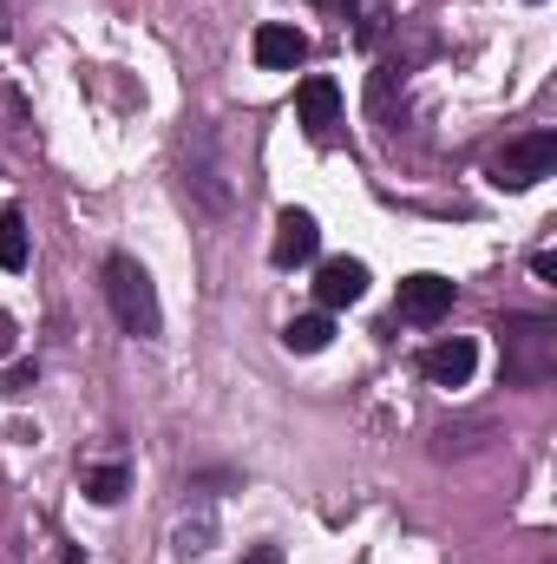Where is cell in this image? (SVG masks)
<instances>
[{
    "label": "cell",
    "instance_id": "obj_16",
    "mask_svg": "<svg viewBox=\"0 0 557 564\" xmlns=\"http://www.w3.org/2000/svg\"><path fill=\"white\" fill-rule=\"evenodd\" d=\"M66 564H86V558H79V552H66Z\"/></svg>",
    "mask_w": 557,
    "mask_h": 564
},
{
    "label": "cell",
    "instance_id": "obj_4",
    "mask_svg": "<svg viewBox=\"0 0 557 564\" xmlns=\"http://www.w3.org/2000/svg\"><path fill=\"white\" fill-rule=\"evenodd\" d=\"M295 126H302L308 139H328V132L341 126V86H335L328 73H308V79L295 86Z\"/></svg>",
    "mask_w": 557,
    "mask_h": 564
},
{
    "label": "cell",
    "instance_id": "obj_8",
    "mask_svg": "<svg viewBox=\"0 0 557 564\" xmlns=\"http://www.w3.org/2000/svg\"><path fill=\"white\" fill-rule=\"evenodd\" d=\"M361 295H368V263L328 257V263L315 270V302H321V308H348V302H361Z\"/></svg>",
    "mask_w": 557,
    "mask_h": 564
},
{
    "label": "cell",
    "instance_id": "obj_13",
    "mask_svg": "<svg viewBox=\"0 0 557 564\" xmlns=\"http://www.w3.org/2000/svg\"><path fill=\"white\" fill-rule=\"evenodd\" d=\"M7 394H26L33 388V361H20V368H7V381H0Z\"/></svg>",
    "mask_w": 557,
    "mask_h": 564
},
{
    "label": "cell",
    "instance_id": "obj_5",
    "mask_svg": "<svg viewBox=\"0 0 557 564\" xmlns=\"http://www.w3.org/2000/svg\"><path fill=\"white\" fill-rule=\"evenodd\" d=\"M419 368H426L433 388H466L472 368H479V341H472V335H446V341H433V348L419 355Z\"/></svg>",
    "mask_w": 557,
    "mask_h": 564
},
{
    "label": "cell",
    "instance_id": "obj_11",
    "mask_svg": "<svg viewBox=\"0 0 557 564\" xmlns=\"http://www.w3.org/2000/svg\"><path fill=\"white\" fill-rule=\"evenodd\" d=\"M125 492H132V473H125L119 459H112V466H86V499H92V506H119Z\"/></svg>",
    "mask_w": 557,
    "mask_h": 564
},
{
    "label": "cell",
    "instance_id": "obj_10",
    "mask_svg": "<svg viewBox=\"0 0 557 564\" xmlns=\"http://www.w3.org/2000/svg\"><path fill=\"white\" fill-rule=\"evenodd\" d=\"M328 335H335V322H328V308H315V315H295V322L282 328V348H288V355H321Z\"/></svg>",
    "mask_w": 557,
    "mask_h": 564
},
{
    "label": "cell",
    "instance_id": "obj_1",
    "mask_svg": "<svg viewBox=\"0 0 557 564\" xmlns=\"http://www.w3.org/2000/svg\"><path fill=\"white\" fill-rule=\"evenodd\" d=\"M505 388H551L557 381V322L551 315H505Z\"/></svg>",
    "mask_w": 557,
    "mask_h": 564
},
{
    "label": "cell",
    "instance_id": "obj_14",
    "mask_svg": "<svg viewBox=\"0 0 557 564\" xmlns=\"http://www.w3.org/2000/svg\"><path fill=\"white\" fill-rule=\"evenodd\" d=\"M321 7H328V13H341V20H348V13H354V7H361V0H321Z\"/></svg>",
    "mask_w": 557,
    "mask_h": 564
},
{
    "label": "cell",
    "instance_id": "obj_3",
    "mask_svg": "<svg viewBox=\"0 0 557 564\" xmlns=\"http://www.w3.org/2000/svg\"><path fill=\"white\" fill-rule=\"evenodd\" d=\"M551 171H557V132H525V139H512L492 158V184L499 191H532Z\"/></svg>",
    "mask_w": 557,
    "mask_h": 564
},
{
    "label": "cell",
    "instance_id": "obj_15",
    "mask_svg": "<svg viewBox=\"0 0 557 564\" xmlns=\"http://www.w3.org/2000/svg\"><path fill=\"white\" fill-rule=\"evenodd\" d=\"M250 564H282V552H276V545H263V552H256Z\"/></svg>",
    "mask_w": 557,
    "mask_h": 564
},
{
    "label": "cell",
    "instance_id": "obj_6",
    "mask_svg": "<svg viewBox=\"0 0 557 564\" xmlns=\"http://www.w3.org/2000/svg\"><path fill=\"white\" fill-rule=\"evenodd\" d=\"M250 53H256V66H263V73H295V66L308 59V33H302V26H288V20H263V26H256V40H250Z\"/></svg>",
    "mask_w": 557,
    "mask_h": 564
},
{
    "label": "cell",
    "instance_id": "obj_9",
    "mask_svg": "<svg viewBox=\"0 0 557 564\" xmlns=\"http://www.w3.org/2000/svg\"><path fill=\"white\" fill-rule=\"evenodd\" d=\"M452 308V282L446 276H433V270H419V276L401 282V315L407 322H419V328H433L439 315Z\"/></svg>",
    "mask_w": 557,
    "mask_h": 564
},
{
    "label": "cell",
    "instance_id": "obj_2",
    "mask_svg": "<svg viewBox=\"0 0 557 564\" xmlns=\"http://www.w3.org/2000/svg\"><path fill=\"white\" fill-rule=\"evenodd\" d=\"M106 302H112V315H119V328L125 335H139V341H151L157 328H164V308H157V289H151V276H144L139 257H106Z\"/></svg>",
    "mask_w": 557,
    "mask_h": 564
},
{
    "label": "cell",
    "instance_id": "obj_12",
    "mask_svg": "<svg viewBox=\"0 0 557 564\" xmlns=\"http://www.w3.org/2000/svg\"><path fill=\"white\" fill-rule=\"evenodd\" d=\"M0 270H26V224H20V210H0Z\"/></svg>",
    "mask_w": 557,
    "mask_h": 564
},
{
    "label": "cell",
    "instance_id": "obj_7",
    "mask_svg": "<svg viewBox=\"0 0 557 564\" xmlns=\"http://www.w3.org/2000/svg\"><path fill=\"white\" fill-rule=\"evenodd\" d=\"M315 250H321V224H315L308 210H282L270 257H276L282 270H295V263H315Z\"/></svg>",
    "mask_w": 557,
    "mask_h": 564
}]
</instances>
